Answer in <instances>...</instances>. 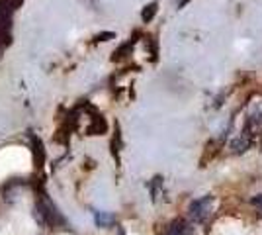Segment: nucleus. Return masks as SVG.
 I'll use <instances>...</instances> for the list:
<instances>
[{
    "label": "nucleus",
    "mask_w": 262,
    "mask_h": 235,
    "mask_svg": "<svg viewBox=\"0 0 262 235\" xmlns=\"http://www.w3.org/2000/svg\"><path fill=\"white\" fill-rule=\"evenodd\" d=\"M94 222L98 227H112L116 224V218L110 212H94Z\"/></svg>",
    "instance_id": "obj_4"
},
{
    "label": "nucleus",
    "mask_w": 262,
    "mask_h": 235,
    "mask_svg": "<svg viewBox=\"0 0 262 235\" xmlns=\"http://www.w3.org/2000/svg\"><path fill=\"white\" fill-rule=\"evenodd\" d=\"M164 235H192V227H190V224H188L186 220L178 218V220L168 224Z\"/></svg>",
    "instance_id": "obj_3"
},
{
    "label": "nucleus",
    "mask_w": 262,
    "mask_h": 235,
    "mask_svg": "<svg viewBox=\"0 0 262 235\" xmlns=\"http://www.w3.org/2000/svg\"><path fill=\"white\" fill-rule=\"evenodd\" d=\"M35 220L39 222V224H47V225H65V218H63V213L57 210V206H55L53 202L49 200V198H45V194H41V198L39 202L35 204Z\"/></svg>",
    "instance_id": "obj_1"
},
{
    "label": "nucleus",
    "mask_w": 262,
    "mask_h": 235,
    "mask_svg": "<svg viewBox=\"0 0 262 235\" xmlns=\"http://www.w3.org/2000/svg\"><path fill=\"white\" fill-rule=\"evenodd\" d=\"M186 2H188V0H180V2H178V4H180V6H184Z\"/></svg>",
    "instance_id": "obj_8"
},
{
    "label": "nucleus",
    "mask_w": 262,
    "mask_h": 235,
    "mask_svg": "<svg viewBox=\"0 0 262 235\" xmlns=\"http://www.w3.org/2000/svg\"><path fill=\"white\" fill-rule=\"evenodd\" d=\"M252 206H256V208H258V210H260L262 212V194H258V196H254V198H252Z\"/></svg>",
    "instance_id": "obj_6"
},
{
    "label": "nucleus",
    "mask_w": 262,
    "mask_h": 235,
    "mask_svg": "<svg viewBox=\"0 0 262 235\" xmlns=\"http://www.w3.org/2000/svg\"><path fill=\"white\" fill-rule=\"evenodd\" d=\"M110 37H116V34H112V32H108V34H100L96 39H98V41H108Z\"/></svg>",
    "instance_id": "obj_7"
},
{
    "label": "nucleus",
    "mask_w": 262,
    "mask_h": 235,
    "mask_svg": "<svg viewBox=\"0 0 262 235\" xmlns=\"http://www.w3.org/2000/svg\"><path fill=\"white\" fill-rule=\"evenodd\" d=\"M213 196L211 194H206V196H202V198H198L190 204V208H188V213H190V220L192 222H196V224H204L206 220H208L209 216H211V210H213Z\"/></svg>",
    "instance_id": "obj_2"
},
{
    "label": "nucleus",
    "mask_w": 262,
    "mask_h": 235,
    "mask_svg": "<svg viewBox=\"0 0 262 235\" xmlns=\"http://www.w3.org/2000/svg\"><path fill=\"white\" fill-rule=\"evenodd\" d=\"M157 2H153V4H149V6H145V10H143L141 14V18H143V22H151L155 18V14H157Z\"/></svg>",
    "instance_id": "obj_5"
}]
</instances>
